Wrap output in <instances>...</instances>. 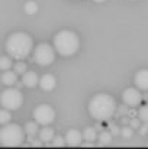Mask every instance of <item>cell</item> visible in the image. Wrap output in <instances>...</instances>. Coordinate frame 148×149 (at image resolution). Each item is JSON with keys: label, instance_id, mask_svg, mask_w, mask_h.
I'll use <instances>...</instances> for the list:
<instances>
[{"label": "cell", "instance_id": "6da1fadb", "mask_svg": "<svg viewBox=\"0 0 148 149\" xmlns=\"http://www.w3.org/2000/svg\"><path fill=\"white\" fill-rule=\"evenodd\" d=\"M116 109L118 106L115 99L106 93H99L96 96H93L92 100L89 101V113L97 122H106L112 119Z\"/></svg>", "mask_w": 148, "mask_h": 149}, {"label": "cell", "instance_id": "7a4b0ae2", "mask_svg": "<svg viewBox=\"0 0 148 149\" xmlns=\"http://www.w3.org/2000/svg\"><path fill=\"white\" fill-rule=\"evenodd\" d=\"M34 49L32 38L25 32H15L6 41V52L12 59H25Z\"/></svg>", "mask_w": 148, "mask_h": 149}, {"label": "cell", "instance_id": "3957f363", "mask_svg": "<svg viewBox=\"0 0 148 149\" xmlns=\"http://www.w3.org/2000/svg\"><path fill=\"white\" fill-rule=\"evenodd\" d=\"M79 48L80 39L73 31L64 29L54 36V49L61 56H73L74 54H77Z\"/></svg>", "mask_w": 148, "mask_h": 149}, {"label": "cell", "instance_id": "277c9868", "mask_svg": "<svg viewBox=\"0 0 148 149\" xmlns=\"http://www.w3.org/2000/svg\"><path fill=\"white\" fill-rule=\"evenodd\" d=\"M25 141V130L16 123H6L0 129V143L3 146H20Z\"/></svg>", "mask_w": 148, "mask_h": 149}, {"label": "cell", "instance_id": "5b68a950", "mask_svg": "<svg viewBox=\"0 0 148 149\" xmlns=\"http://www.w3.org/2000/svg\"><path fill=\"white\" fill-rule=\"evenodd\" d=\"M0 103L7 110H18L23 103V94L20 93V90L13 88L12 86L0 94Z\"/></svg>", "mask_w": 148, "mask_h": 149}, {"label": "cell", "instance_id": "8992f818", "mask_svg": "<svg viewBox=\"0 0 148 149\" xmlns=\"http://www.w3.org/2000/svg\"><path fill=\"white\" fill-rule=\"evenodd\" d=\"M34 59L38 65L47 67L51 65L55 59V49L48 44H39L34 51Z\"/></svg>", "mask_w": 148, "mask_h": 149}, {"label": "cell", "instance_id": "52a82bcc", "mask_svg": "<svg viewBox=\"0 0 148 149\" xmlns=\"http://www.w3.org/2000/svg\"><path fill=\"white\" fill-rule=\"evenodd\" d=\"M34 120L41 126H49L55 120V110L49 104H39L34 110Z\"/></svg>", "mask_w": 148, "mask_h": 149}, {"label": "cell", "instance_id": "ba28073f", "mask_svg": "<svg viewBox=\"0 0 148 149\" xmlns=\"http://www.w3.org/2000/svg\"><path fill=\"white\" fill-rule=\"evenodd\" d=\"M122 101L128 107H137V106H140L141 101H142V94L140 93V88H134V87L126 88L122 93Z\"/></svg>", "mask_w": 148, "mask_h": 149}, {"label": "cell", "instance_id": "9c48e42d", "mask_svg": "<svg viewBox=\"0 0 148 149\" xmlns=\"http://www.w3.org/2000/svg\"><path fill=\"white\" fill-rule=\"evenodd\" d=\"M65 145L68 146H79L81 145V139H83V133L77 129H70L65 135Z\"/></svg>", "mask_w": 148, "mask_h": 149}, {"label": "cell", "instance_id": "30bf717a", "mask_svg": "<svg viewBox=\"0 0 148 149\" xmlns=\"http://www.w3.org/2000/svg\"><path fill=\"white\" fill-rule=\"evenodd\" d=\"M39 83V77L35 71H25L22 74V84L28 88H34L36 87Z\"/></svg>", "mask_w": 148, "mask_h": 149}, {"label": "cell", "instance_id": "8fae6325", "mask_svg": "<svg viewBox=\"0 0 148 149\" xmlns=\"http://www.w3.org/2000/svg\"><path fill=\"white\" fill-rule=\"evenodd\" d=\"M38 86L44 90V91H52L57 86V78L52 75V74H44L41 78H39V83Z\"/></svg>", "mask_w": 148, "mask_h": 149}, {"label": "cell", "instance_id": "7c38bea8", "mask_svg": "<svg viewBox=\"0 0 148 149\" xmlns=\"http://www.w3.org/2000/svg\"><path fill=\"white\" fill-rule=\"evenodd\" d=\"M134 83L140 90L148 91V70H140L134 77Z\"/></svg>", "mask_w": 148, "mask_h": 149}, {"label": "cell", "instance_id": "4fadbf2b", "mask_svg": "<svg viewBox=\"0 0 148 149\" xmlns=\"http://www.w3.org/2000/svg\"><path fill=\"white\" fill-rule=\"evenodd\" d=\"M1 83H3L4 86H7V87L15 86V84L18 83V74H16L15 71L6 70V71L3 72V75H1Z\"/></svg>", "mask_w": 148, "mask_h": 149}, {"label": "cell", "instance_id": "5bb4252c", "mask_svg": "<svg viewBox=\"0 0 148 149\" xmlns=\"http://www.w3.org/2000/svg\"><path fill=\"white\" fill-rule=\"evenodd\" d=\"M54 136H55L54 129H51L49 126H44V127L39 130V141H41V142H44V143L51 142Z\"/></svg>", "mask_w": 148, "mask_h": 149}, {"label": "cell", "instance_id": "9a60e30c", "mask_svg": "<svg viewBox=\"0 0 148 149\" xmlns=\"http://www.w3.org/2000/svg\"><path fill=\"white\" fill-rule=\"evenodd\" d=\"M112 139H113V135H112L109 130H100V133L97 135L99 145H102V146L110 145V143H112Z\"/></svg>", "mask_w": 148, "mask_h": 149}, {"label": "cell", "instance_id": "2e32d148", "mask_svg": "<svg viewBox=\"0 0 148 149\" xmlns=\"http://www.w3.org/2000/svg\"><path fill=\"white\" fill-rule=\"evenodd\" d=\"M38 129H39V125L34 120V122H28L26 125H25V127H23V130H25V135H28V136H35L36 133H38Z\"/></svg>", "mask_w": 148, "mask_h": 149}, {"label": "cell", "instance_id": "e0dca14e", "mask_svg": "<svg viewBox=\"0 0 148 149\" xmlns=\"http://www.w3.org/2000/svg\"><path fill=\"white\" fill-rule=\"evenodd\" d=\"M83 139L89 142H95L97 139V130L96 127H86L83 130Z\"/></svg>", "mask_w": 148, "mask_h": 149}, {"label": "cell", "instance_id": "ac0fdd59", "mask_svg": "<svg viewBox=\"0 0 148 149\" xmlns=\"http://www.w3.org/2000/svg\"><path fill=\"white\" fill-rule=\"evenodd\" d=\"M13 71H15L18 75H19V74L22 75L25 71H28V67H26V64H25L22 59H19V61H18V62L13 65Z\"/></svg>", "mask_w": 148, "mask_h": 149}, {"label": "cell", "instance_id": "d6986e66", "mask_svg": "<svg viewBox=\"0 0 148 149\" xmlns=\"http://www.w3.org/2000/svg\"><path fill=\"white\" fill-rule=\"evenodd\" d=\"M12 68V58L10 56H0V70L6 71Z\"/></svg>", "mask_w": 148, "mask_h": 149}, {"label": "cell", "instance_id": "ffe728a7", "mask_svg": "<svg viewBox=\"0 0 148 149\" xmlns=\"http://www.w3.org/2000/svg\"><path fill=\"white\" fill-rule=\"evenodd\" d=\"M25 12H26L28 15H35V13H38V4H36L35 1H26V4H25Z\"/></svg>", "mask_w": 148, "mask_h": 149}, {"label": "cell", "instance_id": "44dd1931", "mask_svg": "<svg viewBox=\"0 0 148 149\" xmlns=\"http://www.w3.org/2000/svg\"><path fill=\"white\" fill-rule=\"evenodd\" d=\"M10 110H7V109H4L3 107V110H0V125H6V123H9L10 122Z\"/></svg>", "mask_w": 148, "mask_h": 149}, {"label": "cell", "instance_id": "7402d4cb", "mask_svg": "<svg viewBox=\"0 0 148 149\" xmlns=\"http://www.w3.org/2000/svg\"><path fill=\"white\" fill-rule=\"evenodd\" d=\"M121 135H122V138H125V139H131L132 135H134V129H132L131 126H123V127L121 129Z\"/></svg>", "mask_w": 148, "mask_h": 149}, {"label": "cell", "instance_id": "603a6c76", "mask_svg": "<svg viewBox=\"0 0 148 149\" xmlns=\"http://www.w3.org/2000/svg\"><path fill=\"white\" fill-rule=\"evenodd\" d=\"M138 117L141 122H148V106H142L138 110Z\"/></svg>", "mask_w": 148, "mask_h": 149}, {"label": "cell", "instance_id": "cb8c5ba5", "mask_svg": "<svg viewBox=\"0 0 148 149\" xmlns=\"http://www.w3.org/2000/svg\"><path fill=\"white\" fill-rule=\"evenodd\" d=\"M51 143H52L54 146H57V148H58V146L61 148V146H64V145H65V139H64V138H61V136H54V138H52V141H51Z\"/></svg>", "mask_w": 148, "mask_h": 149}, {"label": "cell", "instance_id": "d4e9b609", "mask_svg": "<svg viewBox=\"0 0 148 149\" xmlns=\"http://www.w3.org/2000/svg\"><path fill=\"white\" fill-rule=\"evenodd\" d=\"M129 126H131L132 129H140V126H141V120H140V117H134V119L129 122Z\"/></svg>", "mask_w": 148, "mask_h": 149}, {"label": "cell", "instance_id": "484cf974", "mask_svg": "<svg viewBox=\"0 0 148 149\" xmlns=\"http://www.w3.org/2000/svg\"><path fill=\"white\" fill-rule=\"evenodd\" d=\"M109 129H110L109 132H110L113 136H116V135H119V133H121V129H119L116 125H113V123H110V125H109Z\"/></svg>", "mask_w": 148, "mask_h": 149}, {"label": "cell", "instance_id": "4316f807", "mask_svg": "<svg viewBox=\"0 0 148 149\" xmlns=\"http://www.w3.org/2000/svg\"><path fill=\"white\" fill-rule=\"evenodd\" d=\"M140 133L141 135H147L148 133V122H144V125L140 126Z\"/></svg>", "mask_w": 148, "mask_h": 149}, {"label": "cell", "instance_id": "83f0119b", "mask_svg": "<svg viewBox=\"0 0 148 149\" xmlns=\"http://www.w3.org/2000/svg\"><path fill=\"white\" fill-rule=\"evenodd\" d=\"M135 114H138V113H135V110H131L129 111V116H135Z\"/></svg>", "mask_w": 148, "mask_h": 149}, {"label": "cell", "instance_id": "f1b7e54d", "mask_svg": "<svg viewBox=\"0 0 148 149\" xmlns=\"http://www.w3.org/2000/svg\"><path fill=\"white\" fill-rule=\"evenodd\" d=\"M93 1H96V3H103V1H106V0H93Z\"/></svg>", "mask_w": 148, "mask_h": 149}, {"label": "cell", "instance_id": "f546056e", "mask_svg": "<svg viewBox=\"0 0 148 149\" xmlns=\"http://www.w3.org/2000/svg\"><path fill=\"white\" fill-rule=\"evenodd\" d=\"M147 146H148V143H147Z\"/></svg>", "mask_w": 148, "mask_h": 149}]
</instances>
